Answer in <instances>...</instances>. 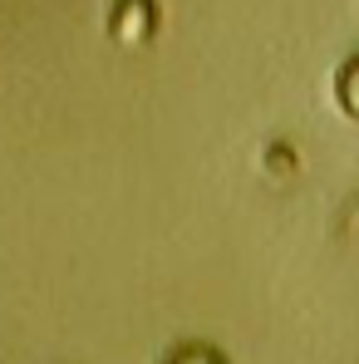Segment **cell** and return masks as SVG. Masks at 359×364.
<instances>
[{
	"mask_svg": "<svg viewBox=\"0 0 359 364\" xmlns=\"http://www.w3.org/2000/svg\"><path fill=\"white\" fill-rule=\"evenodd\" d=\"M300 173V158L291 143H266V153H261V178L271 182V187H286V182Z\"/></svg>",
	"mask_w": 359,
	"mask_h": 364,
	"instance_id": "2",
	"label": "cell"
},
{
	"mask_svg": "<svg viewBox=\"0 0 359 364\" xmlns=\"http://www.w3.org/2000/svg\"><path fill=\"white\" fill-rule=\"evenodd\" d=\"M335 99H340L345 119L359 123V55L345 64V69H340V79H335Z\"/></svg>",
	"mask_w": 359,
	"mask_h": 364,
	"instance_id": "3",
	"label": "cell"
},
{
	"mask_svg": "<svg viewBox=\"0 0 359 364\" xmlns=\"http://www.w3.org/2000/svg\"><path fill=\"white\" fill-rule=\"evenodd\" d=\"M153 25H158L153 0H119L114 15H109V30H114L119 45H143V40L153 35Z\"/></svg>",
	"mask_w": 359,
	"mask_h": 364,
	"instance_id": "1",
	"label": "cell"
},
{
	"mask_svg": "<svg viewBox=\"0 0 359 364\" xmlns=\"http://www.w3.org/2000/svg\"><path fill=\"white\" fill-rule=\"evenodd\" d=\"M163 364H227V360H222L212 345H197V340H187V345H178V350H173V355H168Z\"/></svg>",
	"mask_w": 359,
	"mask_h": 364,
	"instance_id": "4",
	"label": "cell"
}]
</instances>
